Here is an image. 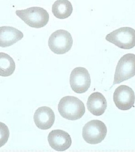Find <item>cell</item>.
Masks as SVG:
<instances>
[{"mask_svg":"<svg viewBox=\"0 0 135 152\" xmlns=\"http://www.w3.org/2000/svg\"><path fill=\"white\" fill-rule=\"evenodd\" d=\"M58 109L62 117L70 121L79 119L85 112L83 103L77 97L72 96L62 97L58 104Z\"/></svg>","mask_w":135,"mask_h":152,"instance_id":"6da1fadb","label":"cell"},{"mask_svg":"<svg viewBox=\"0 0 135 152\" xmlns=\"http://www.w3.org/2000/svg\"><path fill=\"white\" fill-rule=\"evenodd\" d=\"M15 13L26 24L33 28H42L49 21V14L46 10L41 7H32L17 10Z\"/></svg>","mask_w":135,"mask_h":152,"instance_id":"7a4b0ae2","label":"cell"},{"mask_svg":"<svg viewBox=\"0 0 135 152\" xmlns=\"http://www.w3.org/2000/svg\"><path fill=\"white\" fill-rule=\"evenodd\" d=\"M105 39L119 48L130 49L135 46V30L130 27H121L107 34Z\"/></svg>","mask_w":135,"mask_h":152,"instance_id":"3957f363","label":"cell"},{"mask_svg":"<svg viewBox=\"0 0 135 152\" xmlns=\"http://www.w3.org/2000/svg\"><path fill=\"white\" fill-rule=\"evenodd\" d=\"M73 40L69 32L59 29L53 32L50 36L48 46L50 49L57 54H63L70 50Z\"/></svg>","mask_w":135,"mask_h":152,"instance_id":"277c9868","label":"cell"},{"mask_svg":"<svg viewBox=\"0 0 135 152\" xmlns=\"http://www.w3.org/2000/svg\"><path fill=\"white\" fill-rule=\"evenodd\" d=\"M107 128L104 122L98 120L88 122L83 128V138L86 142L91 144L100 143L105 138Z\"/></svg>","mask_w":135,"mask_h":152,"instance_id":"5b68a950","label":"cell"},{"mask_svg":"<svg viewBox=\"0 0 135 152\" xmlns=\"http://www.w3.org/2000/svg\"><path fill=\"white\" fill-rule=\"evenodd\" d=\"M135 75V55H124L118 61L116 66L112 86L127 80Z\"/></svg>","mask_w":135,"mask_h":152,"instance_id":"8992f818","label":"cell"},{"mask_svg":"<svg viewBox=\"0 0 135 152\" xmlns=\"http://www.w3.org/2000/svg\"><path fill=\"white\" fill-rule=\"evenodd\" d=\"M70 83L75 92L82 94L86 92L91 84V77L88 70L83 67L73 69L70 76Z\"/></svg>","mask_w":135,"mask_h":152,"instance_id":"52a82bcc","label":"cell"},{"mask_svg":"<svg viewBox=\"0 0 135 152\" xmlns=\"http://www.w3.org/2000/svg\"><path fill=\"white\" fill-rule=\"evenodd\" d=\"M113 99L116 107L120 110H128L134 107L135 93L130 87L120 85L115 90Z\"/></svg>","mask_w":135,"mask_h":152,"instance_id":"ba28073f","label":"cell"},{"mask_svg":"<svg viewBox=\"0 0 135 152\" xmlns=\"http://www.w3.org/2000/svg\"><path fill=\"white\" fill-rule=\"evenodd\" d=\"M47 140L49 145L58 151H64L72 145L71 136L68 133L61 129H54L49 134Z\"/></svg>","mask_w":135,"mask_h":152,"instance_id":"9c48e42d","label":"cell"},{"mask_svg":"<svg viewBox=\"0 0 135 152\" xmlns=\"http://www.w3.org/2000/svg\"><path fill=\"white\" fill-rule=\"evenodd\" d=\"M36 125L42 130L49 129L53 126L55 121L54 112L49 107H40L36 110L34 115Z\"/></svg>","mask_w":135,"mask_h":152,"instance_id":"30bf717a","label":"cell"},{"mask_svg":"<svg viewBox=\"0 0 135 152\" xmlns=\"http://www.w3.org/2000/svg\"><path fill=\"white\" fill-rule=\"evenodd\" d=\"M23 33L11 26L0 27V47L11 46L23 37Z\"/></svg>","mask_w":135,"mask_h":152,"instance_id":"8fae6325","label":"cell"},{"mask_svg":"<svg viewBox=\"0 0 135 152\" xmlns=\"http://www.w3.org/2000/svg\"><path fill=\"white\" fill-rule=\"evenodd\" d=\"M87 107L89 111L93 115L101 116L106 110L107 102L102 94L95 92L91 94L88 98Z\"/></svg>","mask_w":135,"mask_h":152,"instance_id":"7c38bea8","label":"cell"},{"mask_svg":"<svg viewBox=\"0 0 135 152\" xmlns=\"http://www.w3.org/2000/svg\"><path fill=\"white\" fill-rule=\"evenodd\" d=\"M73 10L72 4L68 0H57L52 7L53 15L59 19L68 18L72 14Z\"/></svg>","mask_w":135,"mask_h":152,"instance_id":"4fadbf2b","label":"cell"},{"mask_svg":"<svg viewBox=\"0 0 135 152\" xmlns=\"http://www.w3.org/2000/svg\"><path fill=\"white\" fill-rule=\"evenodd\" d=\"M15 69V64L13 58L7 53L0 52V76L9 77Z\"/></svg>","mask_w":135,"mask_h":152,"instance_id":"5bb4252c","label":"cell"},{"mask_svg":"<svg viewBox=\"0 0 135 152\" xmlns=\"http://www.w3.org/2000/svg\"><path fill=\"white\" fill-rule=\"evenodd\" d=\"M9 136L8 127L3 122H0V148L4 145Z\"/></svg>","mask_w":135,"mask_h":152,"instance_id":"9a60e30c","label":"cell"}]
</instances>
